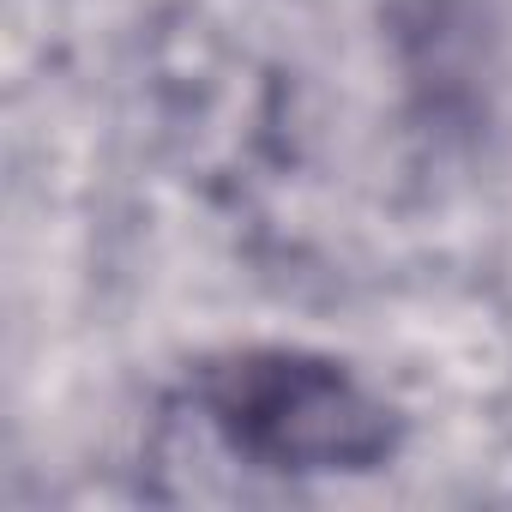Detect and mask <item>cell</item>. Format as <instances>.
Masks as SVG:
<instances>
[{"instance_id":"obj_1","label":"cell","mask_w":512,"mask_h":512,"mask_svg":"<svg viewBox=\"0 0 512 512\" xmlns=\"http://www.w3.org/2000/svg\"><path fill=\"white\" fill-rule=\"evenodd\" d=\"M205 422L260 470L356 476L398 452L392 404L332 356L314 350H229L193 380Z\"/></svg>"}]
</instances>
